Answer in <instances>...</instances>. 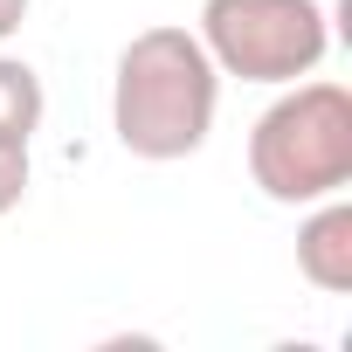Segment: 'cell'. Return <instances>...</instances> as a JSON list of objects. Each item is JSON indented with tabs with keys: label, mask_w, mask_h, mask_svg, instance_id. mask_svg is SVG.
I'll list each match as a JSON object with an SVG mask.
<instances>
[{
	"label": "cell",
	"mask_w": 352,
	"mask_h": 352,
	"mask_svg": "<svg viewBox=\"0 0 352 352\" xmlns=\"http://www.w3.org/2000/svg\"><path fill=\"white\" fill-rule=\"evenodd\" d=\"M214 104H221V69L194 28H145L124 42L111 76V131L131 159L152 166L194 159L214 131Z\"/></svg>",
	"instance_id": "cell-1"
},
{
	"label": "cell",
	"mask_w": 352,
	"mask_h": 352,
	"mask_svg": "<svg viewBox=\"0 0 352 352\" xmlns=\"http://www.w3.org/2000/svg\"><path fill=\"white\" fill-rule=\"evenodd\" d=\"M28 8H35V0H0V42H8V35H21Z\"/></svg>",
	"instance_id": "cell-7"
},
{
	"label": "cell",
	"mask_w": 352,
	"mask_h": 352,
	"mask_svg": "<svg viewBox=\"0 0 352 352\" xmlns=\"http://www.w3.org/2000/svg\"><path fill=\"white\" fill-rule=\"evenodd\" d=\"M201 49L221 76L242 83H297L331 49V14L318 0H208L201 8Z\"/></svg>",
	"instance_id": "cell-3"
},
{
	"label": "cell",
	"mask_w": 352,
	"mask_h": 352,
	"mask_svg": "<svg viewBox=\"0 0 352 352\" xmlns=\"http://www.w3.org/2000/svg\"><path fill=\"white\" fill-rule=\"evenodd\" d=\"M297 270L324 297L352 290V201H338V194L311 201V221L297 228Z\"/></svg>",
	"instance_id": "cell-4"
},
{
	"label": "cell",
	"mask_w": 352,
	"mask_h": 352,
	"mask_svg": "<svg viewBox=\"0 0 352 352\" xmlns=\"http://www.w3.org/2000/svg\"><path fill=\"white\" fill-rule=\"evenodd\" d=\"M249 180L276 208H311L324 194L352 187V90L324 83H283V97L256 118L249 131Z\"/></svg>",
	"instance_id": "cell-2"
},
{
	"label": "cell",
	"mask_w": 352,
	"mask_h": 352,
	"mask_svg": "<svg viewBox=\"0 0 352 352\" xmlns=\"http://www.w3.org/2000/svg\"><path fill=\"white\" fill-rule=\"evenodd\" d=\"M42 111H49L42 76L21 56H0V145H28L42 131Z\"/></svg>",
	"instance_id": "cell-5"
},
{
	"label": "cell",
	"mask_w": 352,
	"mask_h": 352,
	"mask_svg": "<svg viewBox=\"0 0 352 352\" xmlns=\"http://www.w3.org/2000/svg\"><path fill=\"white\" fill-rule=\"evenodd\" d=\"M28 194V145H0V214H14Z\"/></svg>",
	"instance_id": "cell-6"
}]
</instances>
